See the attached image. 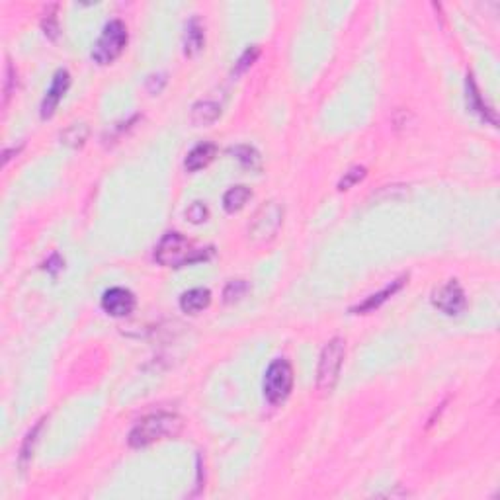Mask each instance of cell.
I'll return each instance as SVG.
<instances>
[{"instance_id":"cell-25","label":"cell","mask_w":500,"mask_h":500,"mask_svg":"<svg viewBox=\"0 0 500 500\" xmlns=\"http://www.w3.org/2000/svg\"><path fill=\"white\" fill-rule=\"evenodd\" d=\"M166 84V74H151L149 79H147V90L151 92V94H161L162 86Z\"/></svg>"},{"instance_id":"cell-19","label":"cell","mask_w":500,"mask_h":500,"mask_svg":"<svg viewBox=\"0 0 500 500\" xmlns=\"http://www.w3.org/2000/svg\"><path fill=\"white\" fill-rule=\"evenodd\" d=\"M41 426H43V420H40V422H38V426L33 428L32 432H30V434L25 436L24 445H22V453H20V463H22V465H25L28 461L32 460L33 444L38 442V434H40Z\"/></svg>"},{"instance_id":"cell-1","label":"cell","mask_w":500,"mask_h":500,"mask_svg":"<svg viewBox=\"0 0 500 500\" xmlns=\"http://www.w3.org/2000/svg\"><path fill=\"white\" fill-rule=\"evenodd\" d=\"M182 430V420L176 414L170 412H159L151 414L147 419L139 420L135 428L130 434L131 448H147V445L161 442V440H170L180 434Z\"/></svg>"},{"instance_id":"cell-12","label":"cell","mask_w":500,"mask_h":500,"mask_svg":"<svg viewBox=\"0 0 500 500\" xmlns=\"http://www.w3.org/2000/svg\"><path fill=\"white\" fill-rule=\"evenodd\" d=\"M217 154V147L213 143H202V145L194 147L188 157H186L184 166L188 172H198V170L205 169Z\"/></svg>"},{"instance_id":"cell-21","label":"cell","mask_w":500,"mask_h":500,"mask_svg":"<svg viewBox=\"0 0 500 500\" xmlns=\"http://www.w3.org/2000/svg\"><path fill=\"white\" fill-rule=\"evenodd\" d=\"M365 178V169L363 166H354V169H350L348 172H344V176L340 178L339 182V190L340 192H344V190H350L352 186H356L360 180H363Z\"/></svg>"},{"instance_id":"cell-6","label":"cell","mask_w":500,"mask_h":500,"mask_svg":"<svg viewBox=\"0 0 500 500\" xmlns=\"http://www.w3.org/2000/svg\"><path fill=\"white\" fill-rule=\"evenodd\" d=\"M283 221V210L275 202L264 203L250 223L249 233L254 241H268L272 239Z\"/></svg>"},{"instance_id":"cell-5","label":"cell","mask_w":500,"mask_h":500,"mask_svg":"<svg viewBox=\"0 0 500 500\" xmlns=\"http://www.w3.org/2000/svg\"><path fill=\"white\" fill-rule=\"evenodd\" d=\"M293 389V370L288 360H274L264 375V397L272 404L283 403Z\"/></svg>"},{"instance_id":"cell-26","label":"cell","mask_w":500,"mask_h":500,"mask_svg":"<svg viewBox=\"0 0 500 500\" xmlns=\"http://www.w3.org/2000/svg\"><path fill=\"white\" fill-rule=\"evenodd\" d=\"M14 81H16V73H14L12 65H10V63H6V79H4V106L8 104L10 94H12V84H14Z\"/></svg>"},{"instance_id":"cell-18","label":"cell","mask_w":500,"mask_h":500,"mask_svg":"<svg viewBox=\"0 0 500 500\" xmlns=\"http://www.w3.org/2000/svg\"><path fill=\"white\" fill-rule=\"evenodd\" d=\"M86 137H89V127H86L84 123H74V125H71V127L61 135V143L76 149V147L84 145Z\"/></svg>"},{"instance_id":"cell-13","label":"cell","mask_w":500,"mask_h":500,"mask_svg":"<svg viewBox=\"0 0 500 500\" xmlns=\"http://www.w3.org/2000/svg\"><path fill=\"white\" fill-rule=\"evenodd\" d=\"M467 108L471 112L479 113L481 120L491 121L492 125H496V115H494V112H492L491 108L483 102V96H481V92L477 89L473 76H467Z\"/></svg>"},{"instance_id":"cell-14","label":"cell","mask_w":500,"mask_h":500,"mask_svg":"<svg viewBox=\"0 0 500 500\" xmlns=\"http://www.w3.org/2000/svg\"><path fill=\"white\" fill-rule=\"evenodd\" d=\"M219 115H221V108H219V104L205 100V102H198V104L192 108V115H190V120H192V123H194L195 127H208V125H211V123H215V121H217Z\"/></svg>"},{"instance_id":"cell-11","label":"cell","mask_w":500,"mask_h":500,"mask_svg":"<svg viewBox=\"0 0 500 500\" xmlns=\"http://www.w3.org/2000/svg\"><path fill=\"white\" fill-rule=\"evenodd\" d=\"M211 303V291L208 288H194L180 297V309L188 315H198Z\"/></svg>"},{"instance_id":"cell-17","label":"cell","mask_w":500,"mask_h":500,"mask_svg":"<svg viewBox=\"0 0 500 500\" xmlns=\"http://www.w3.org/2000/svg\"><path fill=\"white\" fill-rule=\"evenodd\" d=\"M231 154H234V159L241 162L242 166H246V169H260V154L258 151L252 149V147H234V149H231Z\"/></svg>"},{"instance_id":"cell-10","label":"cell","mask_w":500,"mask_h":500,"mask_svg":"<svg viewBox=\"0 0 500 500\" xmlns=\"http://www.w3.org/2000/svg\"><path fill=\"white\" fill-rule=\"evenodd\" d=\"M404 280H407V278L403 275V278H399V280H395V282L389 283L387 288H383L380 293H373V295H370V297L365 299L363 303H360L358 307H354V309H352V313H354V315H365V313H371V311L380 309V307L383 305V303H385L389 297H393L397 291L403 288Z\"/></svg>"},{"instance_id":"cell-23","label":"cell","mask_w":500,"mask_h":500,"mask_svg":"<svg viewBox=\"0 0 500 500\" xmlns=\"http://www.w3.org/2000/svg\"><path fill=\"white\" fill-rule=\"evenodd\" d=\"M41 28H43V33L47 35L49 40H57V35H59V22H57L55 16V6H51V10L45 14L43 22H41Z\"/></svg>"},{"instance_id":"cell-22","label":"cell","mask_w":500,"mask_h":500,"mask_svg":"<svg viewBox=\"0 0 500 500\" xmlns=\"http://www.w3.org/2000/svg\"><path fill=\"white\" fill-rule=\"evenodd\" d=\"M208 215H210V211H208V208H205L202 202L192 203V205L188 208V211H186V217H188L190 223H194V225H200L203 221H208Z\"/></svg>"},{"instance_id":"cell-2","label":"cell","mask_w":500,"mask_h":500,"mask_svg":"<svg viewBox=\"0 0 500 500\" xmlns=\"http://www.w3.org/2000/svg\"><path fill=\"white\" fill-rule=\"evenodd\" d=\"M211 254V252H208ZM208 254L192 246V242L180 233H166L154 249V260L161 266L182 268L208 258Z\"/></svg>"},{"instance_id":"cell-8","label":"cell","mask_w":500,"mask_h":500,"mask_svg":"<svg viewBox=\"0 0 500 500\" xmlns=\"http://www.w3.org/2000/svg\"><path fill=\"white\" fill-rule=\"evenodd\" d=\"M137 305L135 295L125 288H112V290L104 291L102 295V309L110 317H127L133 313V309Z\"/></svg>"},{"instance_id":"cell-3","label":"cell","mask_w":500,"mask_h":500,"mask_svg":"<svg viewBox=\"0 0 500 500\" xmlns=\"http://www.w3.org/2000/svg\"><path fill=\"white\" fill-rule=\"evenodd\" d=\"M344 356H346V342L340 336L329 340L326 346L323 348L321 360H319V370H317V389L324 395L332 393V389L336 387L340 370L344 363Z\"/></svg>"},{"instance_id":"cell-27","label":"cell","mask_w":500,"mask_h":500,"mask_svg":"<svg viewBox=\"0 0 500 500\" xmlns=\"http://www.w3.org/2000/svg\"><path fill=\"white\" fill-rule=\"evenodd\" d=\"M61 268H63V260H61V256H59V254H53V256H51V258L45 262V270H47V272H51L53 275H55L57 272L61 270Z\"/></svg>"},{"instance_id":"cell-7","label":"cell","mask_w":500,"mask_h":500,"mask_svg":"<svg viewBox=\"0 0 500 500\" xmlns=\"http://www.w3.org/2000/svg\"><path fill=\"white\" fill-rule=\"evenodd\" d=\"M432 305L448 317H458L465 311L467 297L458 280H450L432 293Z\"/></svg>"},{"instance_id":"cell-16","label":"cell","mask_w":500,"mask_h":500,"mask_svg":"<svg viewBox=\"0 0 500 500\" xmlns=\"http://www.w3.org/2000/svg\"><path fill=\"white\" fill-rule=\"evenodd\" d=\"M250 198H252V192L249 186H234L223 195V208L227 213H237L249 203Z\"/></svg>"},{"instance_id":"cell-4","label":"cell","mask_w":500,"mask_h":500,"mask_svg":"<svg viewBox=\"0 0 500 500\" xmlns=\"http://www.w3.org/2000/svg\"><path fill=\"white\" fill-rule=\"evenodd\" d=\"M127 45V28L121 20H112L104 25L102 35L92 47V59L98 65H110L123 53Z\"/></svg>"},{"instance_id":"cell-20","label":"cell","mask_w":500,"mask_h":500,"mask_svg":"<svg viewBox=\"0 0 500 500\" xmlns=\"http://www.w3.org/2000/svg\"><path fill=\"white\" fill-rule=\"evenodd\" d=\"M246 291H249V283L244 282V280L231 282L225 288V293H223L225 303H234V301H239V299H242L244 295H246Z\"/></svg>"},{"instance_id":"cell-24","label":"cell","mask_w":500,"mask_h":500,"mask_svg":"<svg viewBox=\"0 0 500 500\" xmlns=\"http://www.w3.org/2000/svg\"><path fill=\"white\" fill-rule=\"evenodd\" d=\"M260 55V49L256 47V45H252V47H249L244 53L241 55V59H239V63H237V69H234V73L241 74L242 71H246L254 61H256V57Z\"/></svg>"},{"instance_id":"cell-9","label":"cell","mask_w":500,"mask_h":500,"mask_svg":"<svg viewBox=\"0 0 500 500\" xmlns=\"http://www.w3.org/2000/svg\"><path fill=\"white\" fill-rule=\"evenodd\" d=\"M69 86H71V74L67 73L65 69H59L55 73V76H53L51 86H49V90L45 92L43 102H41V118H43V120H47V118H51V115L55 113L57 106L63 100Z\"/></svg>"},{"instance_id":"cell-15","label":"cell","mask_w":500,"mask_h":500,"mask_svg":"<svg viewBox=\"0 0 500 500\" xmlns=\"http://www.w3.org/2000/svg\"><path fill=\"white\" fill-rule=\"evenodd\" d=\"M205 43V33L198 20H190L184 32V53L188 57H195L203 49Z\"/></svg>"}]
</instances>
